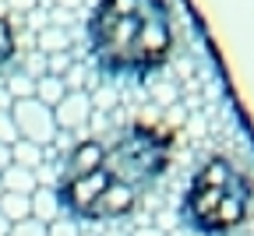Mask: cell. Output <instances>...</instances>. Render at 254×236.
<instances>
[{
	"mask_svg": "<svg viewBox=\"0 0 254 236\" xmlns=\"http://www.w3.org/2000/svg\"><path fill=\"white\" fill-rule=\"evenodd\" d=\"M39 50L36 53H43V57H53V53H67L71 50V36H67V28H60V25H46L43 32H39Z\"/></svg>",
	"mask_w": 254,
	"mask_h": 236,
	"instance_id": "10",
	"label": "cell"
},
{
	"mask_svg": "<svg viewBox=\"0 0 254 236\" xmlns=\"http://www.w3.org/2000/svg\"><path fill=\"white\" fill-rule=\"evenodd\" d=\"M46 236H81V226L74 219H67V215H60L57 222L46 226Z\"/></svg>",
	"mask_w": 254,
	"mask_h": 236,
	"instance_id": "18",
	"label": "cell"
},
{
	"mask_svg": "<svg viewBox=\"0 0 254 236\" xmlns=\"http://www.w3.org/2000/svg\"><path fill=\"white\" fill-rule=\"evenodd\" d=\"M103 236H131V233H124V229H117V226H113V229H106Z\"/></svg>",
	"mask_w": 254,
	"mask_h": 236,
	"instance_id": "24",
	"label": "cell"
},
{
	"mask_svg": "<svg viewBox=\"0 0 254 236\" xmlns=\"http://www.w3.org/2000/svg\"><path fill=\"white\" fill-rule=\"evenodd\" d=\"M67 95V85H64V78H53V74H43V78H36V99L43 106H57L60 99Z\"/></svg>",
	"mask_w": 254,
	"mask_h": 236,
	"instance_id": "11",
	"label": "cell"
},
{
	"mask_svg": "<svg viewBox=\"0 0 254 236\" xmlns=\"http://www.w3.org/2000/svg\"><path fill=\"white\" fill-rule=\"evenodd\" d=\"M88 53L106 85L152 78L173 53L166 0H99L88 18Z\"/></svg>",
	"mask_w": 254,
	"mask_h": 236,
	"instance_id": "1",
	"label": "cell"
},
{
	"mask_svg": "<svg viewBox=\"0 0 254 236\" xmlns=\"http://www.w3.org/2000/svg\"><path fill=\"white\" fill-rule=\"evenodd\" d=\"M131 236H166L163 229H155V226H141V229H134Z\"/></svg>",
	"mask_w": 254,
	"mask_h": 236,
	"instance_id": "21",
	"label": "cell"
},
{
	"mask_svg": "<svg viewBox=\"0 0 254 236\" xmlns=\"http://www.w3.org/2000/svg\"><path fill=\"white\" fill-rule=\"evenodd\" d=\"M53 123H57V134H81L88 123H92V99H88V88L85 92H67L53 106Z\"/></svg>",
	"mask_w": 254,
	"mask_h": 236,
	"instance_id": "6",
	"label": "cell"
},
{
	"mask_svg": "<svg viewBox=\"0 0 254 236\" xmlns=\"http://www.w3.org/2000/svg\"><path fill=\"white\" fill-rule=\"evenodd\" d=\"M7 166H11V148H7V145H0V173H4Z\"/></svg>",
	"mask_w": 254,
	"mask_h": 236,
	"instance_id": "23",
	"label": "cell"
},
{
	"mask_svg": "<svg viewBox=\"0 0 254 236\" xmlns=\"http://www.w3.org/2000/svg\"><path fill=\"white\" fill-rule=\"evenodd\" d=\"M28 208H32V219H39L43 226H50V222H57L64 212H60V197H57V187H36L32 190V197H28Z\"/></svg>",
	"mask_w": 254,
	"mask_h": 236,
	"instance_id": "8",
	"label": "cell"
},
{
	"mask_svg": "<svg viewBox=\"0 0 254 236\" xmlns=\"http://www.w3.org/2000/svg\"><path fill=\"white\" fill-rule=\"evenodd\" d=\"M11 57H14V28H11V21L4 14H0V71L11 67Z\"/></svg>",
	"mask_w": 254,
	"mask_h": 236,
	"instance_id": "15",
	"label": "cell"
},
{
	"mask_svg": "<svg viewBox=\"0 0 254 236\" xmlns=\"http://www.w3.org/2000/svg\"><path fill=\"white\" fill-rule=\"evenodd\" d=\"M247 212H251V180L226 155H212L194 173L180 205L184 226L201 236H230L247 219Z\"/></svg>",
	"mask_w": 254,
	"mask_h": 236,
	"instance_id": "2",
	"label": "cell"
},
{
	"mask_svg": "<svg viewBox=\"0 0 254 236\" xmlns=\"http://www.w3.org/2000/svg\"><path fill=\"white\" fill-rule=\"evenodd\" d=\"M7 236H46V226L39 222V219H21V222H14L11 229H7Z\"/></svg>",
	"mask_w": 254,
	"mask_h": 236,
	"instance_id": "17",
	"label": "cell"
},
{
	"mask_svg": "<svg viewBox=\"0 0 254 236\" xmlns=\"http://www.w3.org/2000/svg\"><path fill=\"white\" fill-rule=\"evenodd\" d=\"M81 236H99V233H85V229H81Z\"/></svg>",
	"mask_w": 254,
	"mask_h": 236,
	"instance_id": "26",
	"label": "cell"
},
{
	"mask_svg": "<svg viewBox=\"0 0 254 236\" xmlns=\"http://www.w3.org/2000/svg\"><path fill=\"white\" fill-rule=\"evenodd\" d=\"M0 187H4V194H21V197H32V190L39 187V173L21 170V166H7V170L0 173Z\"/></svg>",
	"mask_w": 254,
	"mask_h": 236,
	"instance_id": "9",
	"label": "cell"
},
{
	"mask_svg": "<svg viewBox=\"0 0 254 236\" xmlns=\"http://www.w3.org/2000/svg\"><path fill=\"white\" fill-rule=\"evenodd\" d=\"M95 92H88V99H92V113H99V110H110L113 103H117V85H92Z\"/></svg>",
	"mask_w": 254,
	"mask_h": 236,
	"instance_id": "16",
	"label": "cell"
},
{
	"mask_svg": "<svg viewBox=\"0 0 254 236\" xmlns=\"http://www.w3.org/2000/svg\"><path fill=\"white\" fill-rule=\"evenodd\" d=\"M0 194H4V187H0Z\"/></svg>",
	"mask_w": 254,
	"mask_h": 236,
	"instance_id": "27",
	"label": "cell"
},
{
	"mask_svg": "<svg viewBox=\"0 0 254 236\" xmlns=\"http://www.w3.org/2000/svg\"><path fill=\"white\" fill-rule=\"evenodd\" d=\"M0 215H4L11 226L21 222V219H28V215H32L28 197H21V194H0Z\"/></svg>",
	"mask_w": 254,
	"mask_h": 236,
	"instance_id": "14",
	"label": "cell"
},
{
	"mask_svg": "<svg viewBox=\"0 0 254 236\" xmlns=\"http://www.w3.org/2000/svg\"><path fill=\"white\" fill-rule=\"evenodd\" d=\"M0 85H4V92L11 95V103H18V99H36V78H28L25 71L7 74Z\"/></svg>",
	"mask_w": 254,
	"mask_h": 236,
	"instance_id": "12",
	"label": "cell"
},
{
	"mask_svg": "<svg viewBox=\"0 0 254 236\" xmlns=\"http://www.w3.org/2000/svg\"><path fill=\"white\" fill-rule=\"evenodd\" d=\"M0 4H4V0H0Z\"/></svg>",
	"mask_w": 254,
	"mask_h": 236,
	"instance_id": "28",
	"label": "cell"
},
{
	"mask_svg": "<svg viewBox=\"0 0 254 236\" xmlns=\"http://www.w3.org/2000/svg\"><path fill=\"white\" fill-rule=\"evenodd\" d=\"M99 170L113 183H120V187H127L131 194L141 197L170 170V141L159 130L145 127V123H131V127H124L110 145H103Z\"/></svg>",
	"mask_w": 254,
	"mask_h": 236,
	"instance_id": "3",
	"label": "cell"
},
{
	"mask_svg": "<svg viewBox=\"0 0 254 236\" xmlns=\"http://www.w3.org/2000/svg\"><path fill=\"white\" fill-rule=\"evenodd\" d=\"M11 166H21V170H32L36 173L43 166V148L28 145V141H14L11 145Z\"/></svg>",
	"mask_w": 254,
	"mask_h": 236,
	"instance_id": "13",
	"label": "cell"
},
{
	"mask_svg": "<svg viewBox=\"0 0 254 236\" xmlns=\"http://www.w3.org/2000/svg\"><path fill=\"white\" fill-rule=\"evenodd\" d=\"M11 120L18 130V141H28L36 148H46L57 141V123H53V110L43 106L39 99H18L11 103Z\"/></svg>",
	"mask_w": 254,
	"mask_h": 236,
	"instance_id": "5",
	"label": "cell"
},
{
	"mask_svg": "<svg viewBox=\"0 0 254 236\" xmlns=\"http://www.w3.org/2000/svg\"><path fill=\"white\" fill-rule=\"evenodd\" d=\"M57 4V11H74V7H81V0H53Z\"/></svg>",
	"mask_w": 254,
	"mask_h": 236,
	"instance_id": "22",
	"label": "cell"
},
{
	"mask_svg": "<svg viewBox=\"0 0 254 236\" xmlns=\"http://www.w3.org/2000/svg\"><path fill=\"white\" fill-rule=\"evenodd\" d=\"M99 162H103V141L99 138H88V141H78L71 145L67 159H64V180H74V177H85L92 170H99Z\"/></svg>",
	"mask_w": 254,
	"mask_h": 236,
	"instance_id": "7",
	"label": "cell"
},
{
	"mask_svg": "<svg viewBox=\"0 0 254 236\" xmlns=\"http://www.w3.org/2000/svg\"><path fill=\"white\" fill-rule=\"evenodd\" d=\"M4 4H7L14 14H28V11H36V7L43 4V0H4Z\"/></svg>",
	"mask_w": 254,
	"mask_h": 236,
	"instance_id": "20",
	"label": "cell"
},
{
	"mask_svg": "<svg viewBox=\"0 0 254 236\" xmlns=\"http://www.w3.org/2000/svg\"><path fill=\"white\" fill-rule=\"evenodd\" d=\"M18 141V130H14V120H11V110H0V145H14Z\"/></svg>",
	"mask_w": 254,
	"mask_h": 236,
	"instance_id": "19",
	"label": "cell"
},
{
	"mask_svg": "<svg viewBox=\"0 0 254 236\" xmlns=\"http://www.w3.org/2000/svg\"><path fill=\"white\" fill-rule=\"evenodd\" d=\"M57 197H60V212L74 219L78 226L81 222H120L138 205V194L113 183L103 170H92L74 180H60Z\"/></svg>",
	"mask_w": 254,
	"mask_h": 236,
	"instance_id": "4",
	"label": "cell"
},
{
	"mask_svg": "<svg viewBox=\"0 0 254 236\" xmlns=\"http://www.w3.org/2000/svg\"><path fill=\"white\" fill-rule=\"evenodd\" d=\"M7 229H11V222H7L4 215H0V236H7Z\"/></svg>",
	"mask_w": 254,
	"mask_h": 236,
	"instance_id": "25",
	"label": "cell"
}]
</instances>
